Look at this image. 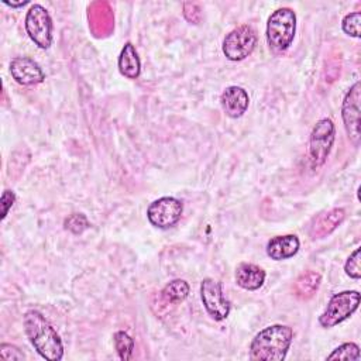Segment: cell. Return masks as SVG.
I'll use <instances>...</instances> for the list:
<instances>
[{"mask_svg":"<svg viewBox=\"0 0 361 361\" xmlns=\"http://www.w3.org/2000/svg\"><path fill=\"white\" fill-rule=\"evenodd\" d=\"M24 330L38 354L49 361H58L63 355V347L59 336L48 320L37 310L24 314Z\"/></svg>","mask_w":361,"mask_h":361,"instance_id":"6da1fadb","label":"cell"},{"mask_svg":"<svg viewBox=\"0 0 361 361\" xmlns=\"http://www.w3.org/2000/svg\"><path fill=\"white\" fill-rule=\"evenodd\" d=\"M293 331L288 326L274 324L261 330L252 340L250 347L251 360L281 361L292 343Z\"/></svg>","mask_w":361,"mask_h":361,"instance_id":"7a4b0ae2","label":"cell"},{"mask_svg":"<svg viewBox=\"0 0 361 361\" xmlns=\"http://www.w3.org/2000/svg\"><path fill=\"white\" fill-rule=\"evenodd\" d=\"M295 30L296 16L293 10L286 7L275 10L267 24V39L269 47L276 52L285 51L293 41Z\"/></svg>","mask_w":361,"mask_h":361,"instance_id":"3957f363","label":"cell"},{"mask_svg":"<svg viewBox=\"0 0 361 361\" xmlns=\"http://www.w3.org/2000/svg\"><path fill=\"white\" fill-rule=\"evenodd\" d=\"M360 305V292L344 290L336 293L327 303L324 312L320 314L319 322L323 327H333L347 317H350Z\"/></svg>","mask_w":361,"mask_h":361,"instance_id":"277c9868","label":"cell"},{"mask_svg":"<svg viewBox=\"0 0 361 361\" xmlns=\"http://www.w3.org/2000/svg\"><path fill=\"white\" fill-rule=\"evenodd\" d=\"M334 141V124L330 118H322L312 130L309 141V157L313 168L323 165Z\"/></svg>","mask_w":361,"mask_h":361,"instance_id":"5b68a950","label":"cell"},{"mask_svg":"<svg viewBox=\"0 0 361 361\" xmlns=\"http://www.w3.org/2000/svg\"><path fill=\"white\" fill-rule=\"evenodd\" d=\"M25 30L30 38L42 49H47L52 41V21L48 11L41 4L30 7L25 16Z\"/></svg>","mask_w":361,"mask_h":361,"instance_id":"8992f818","label":"cell"},{"mask_svg":"<svg viewBox=\"0 0 361 361\" xmlns=\"http://www.w3.org/2000/svg\"><path fill=\"white\" fill-rule=\"evenodd\" d=\"M255 44V31L250 25H240L226 35L223 52L230 61H241L252 52Z\"/></svg>","mask_w":361,"mask_h":361,"instance_id":"52a82bcc","label":"cell"},{"mask_svg":"<svg viewBox=\"0 0 361 361\" xmlns=\"http://www.w3.org/2000/svg\"><path fill=\"white\" fill-rule=\"evenodd\" d=\"M182 209V203L178 199L165 196L149 204L147 216L152 226L158 228H169L180 219Z\"/></svg>","mask_w":361,"mask_h":361,"instance_id":"ba28073f","label":"cell"},{"mask_svg":"<svg viewBox=\"0 0 361 361\" xmlns=\"http://www.w3.org/2000/svg\"><path fill=\"white\" fill-rule=\"evenodd\" d=\"M360 92L361 86L360 82H355L353 87L347 92L343 100L341 116L344 121L345 131L351 140V142L357 147L361 140L360 134Z\"/></svg>","mask_w":361,"mask_h":361,"instance_id":"9c48e42d","label":"cell"},{"mask_svg":"<svg viewBox=\"0 0 361 361\" xmlns=\"http://www.w3.org/2000/svg\"><path fill=\"white\" fill-rule=\"evenodd\" d=\"M200 295L207 313L214 320H224L228 316L230 305L228 300L224 298L221 286L217 281L212 278L203 279L200 286Z\"/></svg>","mask_w":361,"mask_h":361,"instance_id":"30bf717a","label":"cell"},{"mask_svg":"<svg viewBox=\"0 0 361 361\" xmlns=\"http://www.w3.org/2000/svg\"><path fill=\"white\" fill-rule=\"evenodd\" d=\"M10 72L14 80L20 85L30 86L44 80V72L39 65L27 56H17L10 63Z\"/></svg>","mask_w":361,"mask_h":361,"instance_id":"8fae6325","label":"cell"},{"mask_svg":"<svg viewBox=\"0 0 361 361\" xmlns=\"http://www.w3.org/2000/svg\"><path fill=\"white\" fill-rule=\"evenodd\" d=\"M248 94L243 87L230 86L221 94V107L228 117L237 118L243 116L248 107Z\"/></svg>","mask_w":361,"mask_h":361,"instance_id":"7c38bea8","label":"cell"},{"mask_svg":"<svg viewBox=\"0 0 361 361\" xmlns=\"http://www.w3.org/2000/svg\"><path fill=\"white\" fill-rule=\"evenodd\" d=\"M344 220L343 209H331L317 214L310 226L309 234L312 238H323L330 234Z\"/></svg>","mask_w":361,"mask_h":361,"instance_id":"4fadbf2b","label":"cell"},{"mask_svg":"<svg viewBox=\"0 0 361 361\" xmlns=\"http://www.w3.org/2000/svg\"><path fill=\"white\" fill-rule=\"evenodd\" d=\"M298 250H299V240L293 234L274 237L267 244V254L275 261L290 258L298 252Z\"/></svg>","mask_w":361,"mask_h":361,"instance_id":"5bb4252c","label":"cell"},{"mask_svg":"<svg viewBox=\"0 0 361 361\" xmlns=\"http://www.w3.org/2000/svg\"><path fill=\"white\" fill-rule=\"evenodd\" d=\"M264 279H265V272L254 264L243 262L237 267L235 282L238 286L247 290L258 289L264 283Z\"/></svg>","mask_w":361,"mask_h":361,"instance_id":"9a60e30c","label":"cell"},{"mask_svg":"<svg viewBox=\"0 0 361 361\" xmlns=\"http://www.w3.org/2000/svg\"><path fill=\"white\" fill-rule=\"evenodd\" d=\"M118 69L121 75H124L128 79H135L140 75V69H141L140 58L131 42H127L120 52Z\"/></svg>","mask_w":361,"mask_h":361,"instance_id":"2e32d148","label":"cell"},{"mask_svg":"<svg viewBox=\"0 0 361 361\" xmlns=\"http://www.w3.org/2000/svg\"><path fill=\"white\" fill-rule=\"evenodd\" d=\"M320 285V275L314 271H306L295 282V295L300 299L312 298Z\"/></svg>","mask_w":361,"mask_h":361,"instance_id":"e0dca14e","label":"cell"},{"mask_svg":"<svg viewBox=\"0 0 361 361\" xmlns=\"http://www.w3.org/2000/svg\"><path fill=\"white\" fill-rule=\"evenodd\" d=\"M188 293H189V285L183 279H175L168 285H165V288L162 289L164 299L172 303L182 302L188 296Z\"/></svg>","mask_w":361,"mask_h":361,"instance_id":"ac0fdd59","label":"cell"},{"mask_svg":"<svg viewBox=\"0 0 361 361\" xmlns=\"http://www.w3.org/2000/svg\"><path fill=\"white\" fill-rule=\"evenodd\" d=\"M114 345H116V350H117L118 357L121 360L127 361V360L131 358V353H133V348H134V341L127 333L117 331L114 334Z\"/></svg>","mask_w":361,"mask_h":361,"instance_id":"d6986e66","label":"cell"},{"mask_svg":"<svg viewBox=\"0 0 361 361\" xmlns=\"http://www.w3.org/2000/svg\"><path fill=\"white\" fill-rule=\"evenodd\" d=\"M360 358V348L354 343H345L340 347H337L329 357L327 360H345V361H353Z\"/></svg>","mask_w":361,"mask_h":361,"instance_id":"ffe728a7","label":"cell"},{"mask_svg":"<svg viewBox=\"0 0 361 361\" xmlns=\"http://www.w3.org/2000/svg\"><path fill=\"white\" fill-rule=\"evenodd\" d=\"M360 23H361V13L355 11V13H350L343 18V30L345 34L358 38L360 37Z\"/></svg>","mask_w":361,"mask_h":361,"instance_id":"44dd1931","label":"cell"},{"mask_svg":"<svg viewBox=\"0 0 361 361\" xmlns=\"http://www.w3.org/2000/svg\"><path fill=\"white\" fill-rule=\"evenodd\" d=\"M89 226L86 217L80 213H75V214H71L66 220H65V228H68L69 231L75 233V234H79L82 233L86 227Z\"/></svg>","mask_w":361,"mask_h":361,"instance_id":"7402d4cb","label":"cell"},{"mask_svg":"<svg viewBox=\"0 0 361 361\" xmlns=\"http://www.w3.org/2000/svg\"><path fill=\"white\" fill-rule=\"evenodd\" d=\"M344 269L347 275H350L354 279H358L361 276V268H360V248H355L354 252L348 257Z\"/></svg>","mask_w":361,"mask_h":361,"instance_id":"603a6c76","label":"cell"},{"mask_svg":"<svg viewBox=\"0 0 361 361\" xmlns=\"http://www.w3.org/2000/svg\"><path fill=\"white\" fill-rule=\"evenodd\" d=\"M0 357L3 360H7V361H10V360H24L25 358V355L17 347H14L11 344H1L0 345Z\"/></svg>","mask_w":361,"mask_h":361,"instance_id":"cb8c5ba5","label":"cell"},{"mask_svg":"<svg viewBox=\"0 0 361 361\" xmlns=\"http://www.w3.org/2000/svg\"><path fill=\"white\" fill-rule=\"evenodd\" d=\"M14 200H16V195L11 190H4L3 192V195H1V207H3L1 219H4L7 216L8 209L13 206Z\"/></svg>","mask_w":361,"mask_h":361,"instance_id":"d4e9b609","label":"cell"},{"mask_svg":"<svg viewBox=\"0 0 361 361\" xmlns=\"http://www.w3.org/2000/svg\"><path fill=\"white\" fill-rule=\"evenodd\" d=\"M28 3V0H24V1H18V3H11V1H4V4L7 6H11V7H20V6H25Z\"/></svg>","mask_w":361,"mask_h":361,"instance_id":"484cf974","label":"cell"}]
</instances>
